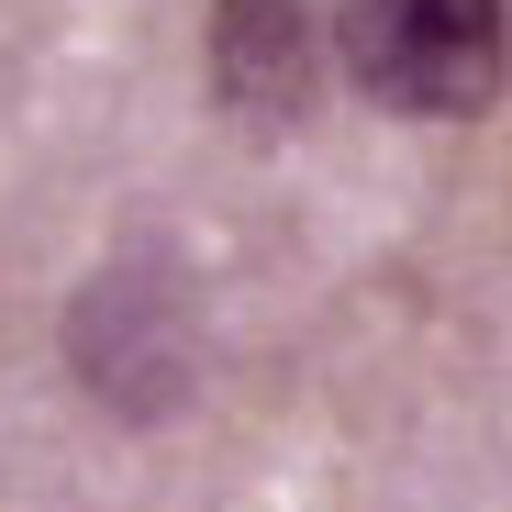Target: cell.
<instances>
[{
	"label": "cell",
	"mask_w": 512,
	"mask_h": 512,
	"mask_svg": "<svg viewBox=\"0 0 512 512\" xmlns=\"http://www.w3.org/2000/svg\"><path fill=\"white\" fill-rule=\"evenodd\" d=\"M201 290L167 245L101 256L67 301V379L90 390L112 423H179L201 390Z\"/></svg>",
	"instance_id": "6da1fadb"
},
{
	"label": "cell",
	"mask_w": 512,
	"mask_h": 512,
	"mask_svg": "<svg viewBox=\"0 0 512 512\" xmlns=\"http://www.w3.org/2000/svg\"><path fill=\"white\" fill-rule=\"evenodd\" d=\"M323 67L401 123H479L512 78V23L501 0H334Z\"/></svg>",
	"instance_id": "7a4b0ae2"
},
{
	"label": "cell",
	"mask_w": 512,
	"mask_h": 512,
	"mask_svg": "<svg viewBox=\"0 0 512 512\" xmlns=\"http://www.w3.org/2000/svg\"><path fill=\"white\" fill-rule=\"evenodd\" d=\"M212 101L234 123H301L323 101V0H212Z\"/></svg>",
	"instance_id": "3957f363"
}]
</instances>
